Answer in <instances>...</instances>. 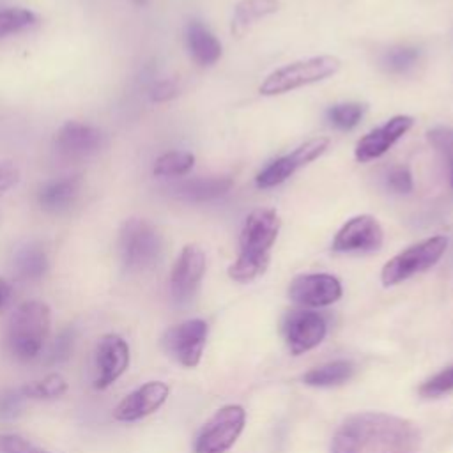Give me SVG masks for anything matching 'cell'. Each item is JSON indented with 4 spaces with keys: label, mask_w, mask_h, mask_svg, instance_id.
I'll list each match as a JSON object with an SVG mask.
<instances>
[{
    "label": "cell",
    "mask_w": 453,
    "mask_h": 453,
    "mask_svg": "<svg viewBox=\"0 0 453 453\" xmlns=\"http://www.w3.org/2000/svg\"><path fill=\"white\" fill-rule=\"evenodd\" d=\"M74 338H76V333L74 329H64L53 342L50 352H48V363L50 365H57V363H62L69 357L71 350H73V345H74Z\"/></svg>",
    "instance_id": "32"
},
{
    "label": "cell",
    "mask_w": 453,
    "mask_h": 453,
    "mask_svg": "<svg viewBox=\"0 0 453 453\" xmlns=\"http://www.w3.org/2000/svg\"><path fill=\"white\" fill-rule=\"evenodd\" d=\"M342 67V60L334 55H319L290 62L269 73L258 87L262 96H280L301 87H308L334 76Z\"/></svg>",
    "instance_id": "4"
},
{
    "label": "cell",
    "mask_w": 453,
    "mask_h": 453,
    "mask_svg": "<svg viewBox=\"0 0 453 453\" xmlns=\"http://www.w3.org/2000/svg\"><path fill=\"white\" fill-rule=\"evenodd\" d=\"M343 294L342 283L336 276L327 273L299 274L290 281L288 297L301 306L322 308L336 303Z\"/></svg>",
    "instance_id": "13"
},
{
    "label": "cell",
    "mask_w": 453,
    "mask_h": 453,
    "mask_svg": "<svg viewBox=\"0 0 453 453\" xmlns=\"http://www.w3.org/2000/svg\"><path fill=\"white\" fill-rule=\"evenodd\" d=\"M414 126V119L411 115H395L386 120L382 126L368 131L356 143L354 156L359 163L373 161L384 156L403 134L411 131Z\"/></svg>",
    "instance_id": "14"
},
{
    "label": "cell",
    "mask_w": 453,
    "mask_h": 453,
    "mask_svg": "<svg viewBox=\"0 0 453 453\" xmlns=\"http://www.w3.org/2000/svg\"><path fill=\"white\" fill-rule=\"evenodd\" d=\"M354 365L347 359H336L308 370L303 382L311 388H334L347 382L354 375Z\"/></svg>",
    "instance_id": "22"
},
{
    "label": "cell",
    "mask_w": 453,
    "mask_h": 453,
    "mask_svg": "<svg viewBox=\"0 0 453 453\" xmlns=\"http://www.w3.org/2000/svg\"><path fill=\"white\" fill-rule=\"evenodd\" d=\"M205 273V253L196 244H188L177 257L170 274V296L175 304H188L203 278Z\"/></svg>",
    "instance_id": "10"
},
{
    "label": "cell",
    "mask_w": 453,
    "mask_h": 453,
    "mask_svg": "<svg viewBox=\"0 0 453 453\" xmlns=\"http://www.w3.org/2000/svg\"><path fill=\"white\" fill-rule=\"evenodd\" d=\"M50 308L41 301H27L11 315L5 347L18 361H32L42 349L50 333Z\"/></svg>",
    "instance_id": "3"
},
{
    "label": "cell",
    "mask_w": 453,
    "mask_h": 453,
    "mask_svg": "<svg viewBox=\"0 0 453 453\" xmlns=\"http://www.w3.org/2000/svg\"><path fill=\"white\" fill-rule=\"evenodd\" d=\"M195 165V156L188 150H170L154 161V175L157 177H180L186 175Z\"/></svg>",
    "instance_id": "25"
},
{
    "label": "cell",
    "mask_w": 453,
    "mask_h": 453,
    "mask_svg": "<svg viewBox=\"0 0 453 453\" xmlns=\"http://www.w3.org/2000/svg\"><path fill=\"white\" fill-rule=\"evenodd\" d=\"M419 60V50L414 46H395L389 48L382 58L380 65L393 74H402L412 69Z\"/></svg>",
    "instance_id": "27"
},
{
    "label": "cell",
    "mask_w": 453,
    "mask_h": 453,
    "mask_svg": "<svg viewBox=\"0 0 453 453\" xmlns=\"http://www.w3.org/2000/svg\"><path fill=\"white\" fill-rule=\"evenodd\" d=\"M280 226L281 219L273 209H255L248 214L239 235V255L228 267L234 281L250 283L264 274Z\"/></svg>",
    "instance_id": "2"
},
{
    "label": "cell",
    "mask_w": 453,
    "mask_h": 453,
    "mask_svg": "<svg viewBox=\"0 0 453 453\" xmlns=\"http://www.w3.org/2000/svg\"><path fill=\"white\" fill-rule=\"evenodd\" d=\"M80 188L81 179L78 175L55 179L41 186L37 193V202L48 212H62L74 203L80 195Z\"/></svg>",
    "instance_id": "20"
},
{
    "label": "cell",
    "mask_w": 453,
    "mask_h": 453,
    "mask_svg": "<svg viewBox=\"0 0 453 453\" xmlns=\"http://www.w3.org/2000/svg\"><path fill=\"white\" fill-rule=\"evenodd\" d=\"M246 423V411L230 403L218 409L200 428L195 439V453H226L239 439Z\"/></svg>",
    "instance_id": "7"
},
{
    "label": "cell",
    "mask_w": 453,
    "mask_h": 453,
    "mask_svg": "<svg viewBox=\"0 0 453 453\" xmlns=\"http://www.w3.org/2000/svg\"><path fill=\"white\" fill-rule=\"evenodd\" d=\"M366 110H368L366 103H359V101L336 103V104L329 106V110L326 111V117L333 127L349 131V129H354L361 122Z\"/></svg>",
    "instance_id": "24"
},
{
    "label": "cell",
    "mask_w": 453,
    "mask_h": 453,
    "mask_svg": "<svg viewBox=\"0 0 453 453\" xmlns=\"http://www.w3.org/2000/svg\"><path fill=\"white\" fill-rule=\"evenodd\" d=\"M234 180L226 175H214V177H195L188 179L173 188L177 198L186 202H211L223 195H226L232 188Z\"/></svg>",
    "instance_id": "19"
},
{
    "label": "cell",
    "mask_w": 453,
    "mask_h": 453,
    "mask_svg": "<svg viewBox=\"0 0 453 453\" xmlns=\"http://www.w3.org/2000/svg\"><path fill=\"white\" fill-rule=\"evenodd\" d=\"M281 331L285 343L294 356L315 349L327 333V324L324 317L310 310H290L283 317Z\"/></svg>",
    "instance_id": "12"
},
{
    "label": "cell",
    "mask_w": 453,
    "mask_h": 453,
    "mask_svg": "<svg viewBox=\"0 0 453 453\" xmlns=\"http://www.w3.org/2000/svg\"><path fill=\"white\" fill-rule=\"evenodd\" d=\"M179 94V87L173 80H163V81H157L152 88V99L157 101V103H163V101H168V99H173L175 96Z\"/></svg>",
    "instance_id": "36"
},
{
    "label": "cell",
    "mask_w": 453,
    "mask_h": 453,
    "mask_svg": "<svg viewBox=\"0 0 453 453\" xmlns=\"http://www.w3.org/2000/svg\"><path fill=\"white\" fill-rule=\"evenodd\" d=\"M451 188H453V166H451Z\"/></svg>",
    "instance_id": "39"
},
{
    "label": "cell",
    "mask_w": 453,
    "mask_h": 453,
    "mask_svg": "<svg viewBox=\"0 0 453 453\" xmlns=\"http://www.w3.org/2000/svg\"><path fill=\"white\" fill-rule=\"evenodd\" d=\"M386 186L396 195H407L412 191V173L407 166H393L386 175Z\"/></svg>",
    "instance_id": "33"
},
{
    "label": "cell",
    "mask_w": 453,
    "mask_h": 453,
    "mask_svg": "<svg viewBox=\"0 0 453 453\" xmlns=\"http://www.w3.org/2000/svg\"><path fill=\"white\" fill-rule=\"evenodd\" d=\"M446 248H448V239L444 235L426 237L423 241L411 244L409 248L402 250L384 264L380 271L382 285L395 287L419 273L428 271L441 260Z\"/></svg>",
    "instance_id": "6"
},
{
    "label": "cell",
    "mask_w": 453,
    "mask_h": 453,
    "mask_svg": "<svg viewBox=\"0 0 453 453\" xmlns=\"http://www.w3.org/2000/svg\"><path fill=\"white\" fill-rule=\"evenodd\" d=\"M384 242V230L380 223L370 214H359L347 219L333 239V251L336 253H372Z\"/></svg>",
    "instance_id": "11"
},
{
    "label": "cell",
    "mask_w": 453,
    "mask_h": 453,
    "mask_svg": "<svg viewBox=\"0 0 453 453\" xmlns=\"http://www.w3.org/2000/svg\"><path fill=\"white\" fill-rule=\"evenodd\" d=\"M25 395L21 389L0 391V418H14L23 409Z\"/></svg>",
    "instance_id": "34"
},
{
    "label": "cell",
    "mask_w": 453,
    "mask_h": 453,
    "mask_svg": "<svg viewBox=\"0 0 453 453\" xmlns=\"http://www.w3.org/2000/svg\"><path fill=\"white\" fill-rule=\"evenodd\" d=\"M186 44L193 60L200 65H212L221 57L219 39L198 19H191L186 25Z\"/></svg>",
    "instance_id": "18"
},
{
    "label": "cell",
    "mask_w": 453,
    "mask_h": 453,
    "mask_svg": "<svg viewBox=\"0 0 453 453\" xmlns=\"http://www.w3.org/2000/svg\"><path fill=\"white\" fill-rule=\"evenodd\" d=\"M129 366V345L127 342L115 334H104L96 349V389H106L111 386Z\"/></svg>",
    "instance_id": "15"
},
{
    "label": "cell",
    "mask_w": 453,
    "mask_h": 453,
    "mask_svg": "<svg viewBox=\"0 0 453 453\" xmlns=\"http://www.w3.org/2000/svg\"><path fill=\"white\" fill-rule=\"evenodd\" d=\"M9 296H11V287L7 285V281H4L0 278V310L5 306V303L9 301Z\"/></svg>",
    "instance_id": "37"
},
{
    "label": "cell",
    "mask_w": 453,
    "mask_h": 453,
    "mask_svg": "<svg viewBox=\"0 0 453 453\" xmlns=\"http://www.w3.org/2000/svg\"><path fill=\"white\" fill-rule=\"evenodd\" d=\"M37 21L35 14L23 7H11L0 11V37L21 32Z\"/></svg>",
    "instance_id": "28"
},
{
    "label": "cell",
    "mask_w": 453,
    "mask_h": 453,
    "mask_svg": "<svg viewBox=\"0 0 453 453\" xmlns=\"http://www.w3.org/2000/svg\"><path fill=\"white\" fill-rule=\"evenodd\" d=\"M25 398L32 400H53L62 396L67 391V382L60 373H50L39 380L28 382L19 388Z\"/></svg>",
    "instance_id": "26"
},
{
    "label": "cell",
    "mask_w": 453,
    "mask_h": 453,
    "mask_svg": "<svg viewBox=\"0 0 453 453\" xmlns=\"http://www.w3.org/2000/svg\"><path fill=\"white\" fill-rule=\"evenodd\" d=\"M0 453H51L18 434H0Z\"/></svg>",
    "instance_id": "30"
},
{
    "label": "cell",
    "mask_w": 453,
    "mask_h": 453,
    "mask_svg": "<svg viewBox=\"0 0 453 453\" xmlns=\"http://www.w3.org/2000/svg\"><path fill=\"white\" fill-rule=\"evenodd\" d=\"M418 393L423 398H439L448 393H453V365L442 368L441 372H437L435 375L426 379L419 386Z\"/></svg>",
    "instance_id": "29"
},
{
    "label": "cell",
    "mask_w": 453,
    "mask_h": 453,
    "mask_svg": "<svg viewBox=\"0 0 453 453\" xmlns=\"http://www.w3.org/2000/svg\"><path fill=\"white\" fill-rule=\"evenodd\" d=\"M419 428L400 416L365 411L349 416L333 434L329 453H419Z\"/></svg>",
    "instance_id": "1"
},
{
    "label": "cell",
    "mask_w": 453,
    "mask_h": 453,
    "mask_svg": "<svg viewBox=\"0 0 453 453\" xmlns=\"http://www.w3.org/2000/svg\"><path fill=\"white\" fill-rule=\"evenodd\" d=\"M280 0H241L234 7L230 28L235 35H242L251 25L280 9Z\"/></svg>",
    "instance_id": "21"
},
{
    "label": "cell",
    "mask_w": 453,
    "mask_h": 453,
    "mask_svg": "<svg viewBox=\"0 0 453 453\" xmlns=\"http://www.w3.org/2000/svg\"><path fill=\"white\" fill-rule=\"evenodd\" d=\"M327 147H329V138L326 136H315L306 140L304 143L297 145L292 152H287L276 157L265 168H262L255 177L257 186L262 189H267L285 182L297 170L304 168L306 165L315 161L319 156H322L327 150Z\"/></svg>",
    "instance_id": "9"
},
{
    "label": "cell",
    "mask_w": 453,
    "mask_h": 453,
    "mask_svg": "<svg viewBox=\"0 0 453 453\" xmlns=\"http://www.w3.org/2000/svg\"><path fill=\"white\" fill-rule=\"evenodd\" d=\"M168 393L170 388L161 380L145 382L119 402V405L113 409V418L124 423L147 418L166 402Z\"/></svg>",
    "instance_id": "16"
},
{
    "label": "cell",
    "mask_w": 453,
    "mask_h": 453,
    "mask_svg": "<svg viewBox=\"0 0 453 453\" xmlns=\"http://www.w3.org/2000/svg\"><path fill=\"white\" fill-rule=\"evenodd\" d=\"M426 138L439 154H442L446 159L453 163V127H448V126L432 127L426 133Z\"/></svg>",
    "instance_id": "31"
},
{
    "label": "cell",
    "mask_w": 453,
    "mask_h": 453,
    "mask_svg": "<svg viewBox=\"0 0 453 453\" xmlns=\"http://www.w3.org/2000/svg\"><path fill=\"white\" fill-rule=\"evenodd\" d=\"M134 5H147L150 0H131Z\"/></svg>",
    "instance_id": "38"
},
{
    "label": "cell",
    "mask_w": 453,
    "mask_h": 453,
    "mask_svg": "<svg viewBox=\"0 0 453 453\" xmlns=\"http://www.w3.org/2000/svg\"><path fill=\"white\" fill-rule=\"evenodd\" d=\"M163 242L156 226L143 218H129L119 234V251L127 271L142 273L154 267L161 257Z\"/></svg>",
    "instance_id": "5"
},
{
    "label": "cell",
    "mask_w": 453,
    "mask_h": 453,
    "mask_svg": "<svg viewBox=\"0 0 453 453\" xmlns=\"http://www.w3.org/2000/svg\"><path fill=\"white\" fill-rule=\"evenodd\" d=\"M53 145L65 159H83L101 149L103 133L90 124L69 120L57 131Z\"/></svg>",
    "instance_id": "17"
},
{
    "label": "cell",
    "mask_w": 453,
    "mask_h": 453,
    "mask_svg": "<svg viewBox=\"0 0 453 453\" xmlns=\"http://www.w3.org/2000/svg\"><path fill=\"white\" fill-rule=\"evenodd\" d=\"M19 182V170L16 165L5 161L0 163V202Z\"/></svg>",
    "instance_id": "35"
},
{
    "label": "cell",
    "mask_w": 453,
    "mask_h": 453,
    "mask_svg": "<svg viewBox=\"0 0 453 453\" xmlns=\"http://www.w3.org/2000/svg\"><path fill=\"white\" fill-rule=\"evenodd\" d=\"M48 269L46 251L39 244H25L14 255V271L23 280H39Z\"/></svg>",
    "instance_id": "23"
},
{
    "label": "cell",
    "mask_w": 453,
    "mask_h": 453,
    "mask_svg": "<svg viewBox=\"0 0 453 453\" xmlns=\"http://www.w3.org/2000/svg\"><path fill=\"white\" fill-rule=\"evenodd\" d=\"M209 326L202 319L184 320L177 326H172L165 331L161 338L163 350L179 365L193 368L200 363Z\"/></svg>",
    "instance_id": "8"
}]
</instances>
